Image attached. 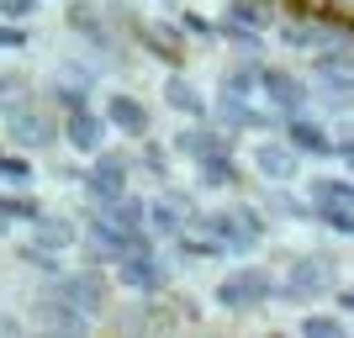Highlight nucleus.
Wrapping results in <instances>:
<instances>
[{
	"instance_id": "f257e3e1",
	"label": "nucleus",
	"mask_w": 354,
	"mask_h": 338,
	"mask_svg": "<svg viewBox=\"0 0 354 338\" xmlns=\"http://www.w3.org/2000/svg\"><path fill=\"white\" fill-rule=\"evenodd\" d=\"M333 285H339L333 259H328V254H301V259H291L286 280L275 285V301H312V296H333Z\"/></svg>"
},
{
	"instance_id": "f03ea898",
	"label": "nucleus",
	"mask_w": 354,
	"mask_h": 338,
	"mask_svg": "<svg viewBox=\"0 0 354 338\" xmlns=\"http://www.w3.org/2000/svg\"><path fill=\"white\" fill-rule=\"evenodd\" d=\"M196 227L201 233H212V238H222L233 254H243V249H254L259 238H265V217L254 212V206H227V212H196Z\"/></svg>"
},
{
	"instance_id": "7ed1b4c3",
	"label": "nucleus",
	"mask_w": 354,
	"mask_h": 338,
	"mask_svg": "<svg viewBox=\"0 0 354 338\" xmlns=\"http://www.w3.org/2000/svg\"><path fill=\"white\" fill-rule=\"evenodd\" d=\"M6 138L16 148H48V143L64 138V117H53L37 101H11L6 106Z\"/></svg>"
},
{
	"instance_id": "20e7f679",
	"label": "nucleus",
	"mask_w": 354,
	"mask_h": 338,
	"mask_svg": "<svg viewBox=\"0 0 354 338\" xmlns=\"http://www.w3.org/2000/svg\"><path fill=\"white\" fill-rule=\"evenodd\" d=\"M265 301H275V280H270V270H259V265L233 270V275L217 285V307L222 312H254V307H265Z\"/></svg>"
},
{
	"instance_id": "39448f33",
	"label": "nucleus",
	"mask_w": 354,
	"mask_h": 338,
	"mask_svg": "<svg viewBox=\"0 0 354 338\" xmlns=\"http://www.w3.org/2000/svg\"><path fill=\"white\" fill-rule=\"evenodd\" d=\"M106 133H111L106 111H90V106L64 111V143H69L74 153H101V148H106Z\"/></svg>"
},
{
	"instance_id": "423d86ee",
	"label": "nucleus",
	"mask_w": 354,
	"mask_h": 338,
	"mask_svg": "<svg viewBox=\"0 0 354 338\" xmlns=\"http://www.w3.org/2000/svg\"><path fill=\"white\" fill-rule=\"evenodd\" d=\"M259 95H265L275 111H307V101H312V85L307 79H296L291 69H270L265 64V79H259Z\"/></svg>"
},
{
	"instance_id": "0eeeda50",
	"label": "nucleus",
	"mask_w": 354,
	"mask_h": 338,
	"mask_svg": "<svg viewBox=\"0 0 354 338\" xmlns=\"http://www.w3.org/2000/svg\"><path fill=\"white\" fill-rule=\"evenodd\" d=\"M80 185H85L90 201H111V196H122V191H127V159H122V153H106V148H101Z\"/></svg>"
},
{
	"instance_id": "6e6552de",
	"label": "nucleus",
	"mask_w": 354,
	"mask_h": 338,
	"mask_svg": "<svg viewBox=\"0 0 354 338\" xmlns=\"http://www.w3.org/2000/svg\"><path fill=\"white\" fill-rule=\"evenodd\" d=\"M254 169H259L270 185H286V180H296V169H301V148L286 143V133L265 138V143L254 148Z\"/></svg>"
},
{
	"instance_id": "1a4fd4ad",
	"label": "nucleus",
	"mask_w": 354,
	"mask_h": 338,
	"mask_svg": "<svg viewBox=\"0 0 354 338\" xmlns=\"http://www.w3.org/2000/svg\"><path fill=\"white\" fill-rule=\"evenodd\" d=\"M53 291H59L64 301H74L80 312H90V317H101V312H106V275H95V270L59 275V280H53Z\"/></svg>"
},
{
	"instance_id": "9d476101",
	"label": "nucleus",
	"mask_w": 354,
	"mask_h": 338,
	"mask_svg": "<svg viewBox=\"0 0 354 338\" xmlns=\"http://www.w3.org/2000/svg\"><path fill=\"white\" fill-rule=\"evenodd\" d=\"M117 280H122V291L153 296V291H164L169 270L159 265V254H127V259H117Z\"/></svg>"
},
{
	"instance_id": "9b49d317",
	"label": "nucleus",
	"mask_w": 354,
	"mask_h": 338,
	"mask_svg": "<svg viewBox=\"0 0 354 338\" xmlns=\"http://www.w3.org/2000/svg\"><path fill=\"white\" fill-rule=\"evenodd\" d=\"M217 127H227V133H270V127H275V117H270V111H259V106H249V95H227V90H222V101H217Z\"/></svg>"
},
{
	"instance_id": "f8f14e48",
	"label": "nucleus",
	"mask_w": 354,
	"mask_h": 338,
	"mask_svg": "<svg viewBox=\"0 0 354 338\" xmlns=\"http://www.w3.org/2000/svg\"><path fill=\"white\" fill-rule=\"evenodd\" d=\"M281 133L291 148H301V153H312V159H323V153H333V138H328V127L317 117H307V111H286Z\"/></svg>"
},
{
	"instance_id": "ddd939ff",
	"label": "nucleus",
	"mask_w": 354,
	"mask_h": 338,
	"mask_svg": "<svg viewBox=\"0 0 354 338\" xmlns=\"http://www.w3.org/2000/svg\"><path fill=\"white\" fill-rule=\"evenodd\" d=\"M37 323L53 328V333H90V312H80L74 301H64L59 291H48L37 301Z\"/></svg>"
},
{
	"instance_id": "4468645a",
	"label": "nucleus",
	"mask_w": 354,
	"mask_h": 338,
	"mask_svg": "<svg viewBox=\"0 0 354 338\" xmlns=\"http://www.w3.org/2000/svg\"><path fill=\"white\" fill-rule=\"evenodd\" d=\"M196 180H201V191H233L238 180H243V169H238V159H233V148L201 153V159H196Z\"/></svg>"
},
{
	"instance_id": "2eb2a0df",
	"label": "nucleus",
	"mask_w": 354,
	"mask_h": 338,
	"mask_svg": "<svg viewBox=\"0 0 354 338\" xmlns=\"http://www.w3.org/2000/svg\"><path fill=\"white\" fill-rule=\"evenodd\" d=\"M106 122H111L122 138H138V143L148 138V106L138 101V95H122L117 90V95L106 101Z\"/></svg>"
},
{
	"instance_id": "dca6fc26",
	"label": "nucleus",
	"mask_w": 354,
	"mask_h": 338,
	"mask_svg": "<svg viewBox=\"0 0 354 338\" xmlns=\"http://www.w3.org/2000/svg\"><path fill=\"white\" fill-rule=\"evenodd\" d=\"M164 106H169V111H180V117H207V95H201L191 79H180V74H169V79H164Z\"/></svg>"
},
{
	"instance_id": "f3484780",
	"label": "nucleus",
	"mask_w": 354,
	"mask_h": 338,
	"mask_svg": "<svg viewBox=\"0 0 354 338\" xmlns=\"http://www.w3.org/2000/svg\"><path fill=\"white\" fill-rule=\"evenodd\" d=\"M95 212L111 217V222H122V227H148V201H143V196H133V191L111 196V201H95Z\"/></svg>"
},
{
	"instance_id": "a211bd4d",
	"label": "nucleus",
	"mask_w": 354,
	"mask_h": 338,
	"mask_svg": "<svg viewBox=\"0 0 354 338\" xmlns=\"http://www.w3.org/2000/svg\"><path fill=\"white\" fill-rule=\"evenodd\" d=\"M175 148H180V153H191V159L217 153V148H227V127H180V133H175Z\"/></svg>"
},
{
	"instance_id": "6ab92c4d",
	"label": "nucleus",
	"mask_w": 354,
	"mask_h": 338,
	"mask_svg": "<svg viewBox=\"0 0 354 338\" xmlns=\"http://www.w3.org/2000/svg\"><path fill=\"white\" fill-rule=\"evenodd\" d=\"M69 27H74V32H85V43H90V48H111V32H106V21L90 11L85 0H74V6H69Z\"/></svg>"
},
{
	"instance_id": "aec40b11",
	"label": "nucleus",
	"mask_w": 354,
	"mask_h": 338,
	"mask_svg": "<svg viewBox=\"0 0 354 338\" xmlns=\"http://www.w3.org/2000/svg\"><path fill=\"white\" fill-rule=\"evenodd\" d=\"M175 249L185 254V259H222V254H233L222 238L201 233V227H196V233H175Z\"/></svg>"
},
{
	"instance_id": "412c9836",
	"label": "nucleus",
	"mask_w": 354,
	"mask_h": 338,
	"mask_svg": "<svg viewBox=\"0 0 354 338\" xmlns=\"http://www.w3.org/2000/svg\"><path fill=\"white\" fill-rule=\"evenodd\" d=\"M148 227H153V233H164V238L185 233V206H175L169 196H159V201H148Z\"/></svg>"
},
{
	"instance_id": "4be33fe9",
	"label": "nucleus",
	"mask_w": 354,
	"mask_h": 338,
	"mask_svg": "<svg viewBox=\"0 0 354 338\" xmlns=\"http://www.w3.org/2000/svg\"><path fill=\"white\" fill-rule=\"evenodd\" d=\"M222 16H233V21H243V27L265 32L270 21H275V0H227V11H222Z\"/></svg>"
},
{
	"instance_id": "5701e85b",
	"label": "nucleus",
	"mask_w": 354,
	"mask_h": 338,
	"mask_svg": "<svg viewBox=\"0 0 354 338\" xmlns=\"http://www.w3.org/2000/svg\"><path fill=\"white\" fill-rule=\"evenodd\" d=\"M32 243L48 249V254H59V249H69V243H74V227H69V222H59V217H37V222H32Z\"/></svg>"
},
{
	"instance_id": "b1692460",
	"label": "nucleus",
	"mask_w": 354,
	"mask_h": 338,
	"mask_svg": "<svg viewBox=\"0 0 354 338\" xmlns=\"http://www.w3.org/2000/svg\"><path fill=\"white\" fill-rule=\"evenodd\" d=\"M312 201H328V206H354V180H339V175H317L307 185Z\"/></svg>"
},
{
	"instance_id": "393cba45",
	"label": "nucleus",
	"mask_w": 354,
	"mask_h": 338,
	"mask_svg": "<svg viewBox=\"0 0 354 338\" xmlns=\"http://www.w3.org/2000/svg\"><path fill=\"white\" fill-rule=\"evenodd\" d=\"M328 106H354V69H323V85H317Z\"/></svg>"
},
{
	"instance_id": "a878e982",
	"label": "nucleus",
	"mask_w": 354,
	"mask_h": 338,
	"mask_svg": "<svg viewBox=\"0 0 354 338\" xmlns=\"http://www.w3.org/2000/svg\"><path fill=\"white\" fill-rule=\"evenodd\" d=\"M259 79H265V64L249 53V64H233V69H227L222 90H227V95H254V90H259Z\"/></svg>"
},
{
	"instance_id": "bb28decb",
	"label": "nucleus",
	"mask_w": 354,
	"mask_h": 338,
	"mask_svg": "<svg viewBox=\"0 0 354 338\" xmlns=\"http://www.w3.org/2000/svg\"><path fill=\"white\" fill-rule=\"evenodd\" d=\"M138 27H143V21H138ZM180 32H185V27H180ZM180 32H175V27H143V43L153 48L159 59L180 64V59H185V43H180Z\"/></svg>"
},
{
	"instance_id": "cd10ccee",
	"label": "nucleus",
	"mask_w": 354,
	"mask_h": 338,
	"mask_svg": "<svg viewBox=\"0 0 354 338\" xmlns=\"http://www.w3.org/2000/svg\"><path fill=\"white\" fill-rule=\"evenodd\" d=\"M317 212H312V222H323L328 233L339 238H354V206H328V201H312Z\"/></svg>"
},
{
	"instance_id": "c85d7f7f",
	"label": "nucleus",
	"mask_w": 354,
	"mask_h": 338,
	"mask_svg": "<svg viewBox=\"0 0 354 338\" xmlns=\"http://www.w3.org/2000/svg\"><path fill=\"white\" fill-rule=\"evenodd\" d=\"M270 206H275L281 217H291V222H312V212H317V206H312V196L301 201V196L286 191V185H275V191H270Z\"/></svg>"
},
{
	"instance_id": "c756f323",
	"label": "nucleus",
	"mask_w": 354,
	"mask_h": 338,
	"mask_svg": "<svg viewBox=\"0 0 354 338\" xmlns=\"http://www.w3.org/2000/svg\"><path fill=\"white\" fill-rule=\"evenodd\" d=\"M0 212H6L11 222H37V217H43V206L32 201V196L21 191V185H11V191L0 196Z\"/></svg>"
},
{
	"instance_id": "7c9ffc66",
	"label": "nucleus",
	"mask_w": 354,
	"mask_h": 338,
	"mask_svg": "<svg viewBox=\"0 0 354 338\" xmlns=\"http://www.w3.org/2000/svg\"><path fill=\"white\" fill-rule=\"evenodd\" d=\"M301 333L307 338H339L344 333V312H307V317H301Z\"/></svg>"
},
{
	"instance_id": "2f4dec72",
	"label": "nucleus",
	"mask_w": 354,
	"mask_h": 338,
	"mask_svg": "<svg viewBox=\"0 0 354 338\" xmlns=\"http://www.w3.org/2000/svg\"><path fill=\"white\" fill-rule=\"evenodd\" d=\"M0 180L27 191V185H32V164H27V153H0Z\"/></svg>"
},
{
	"instance_id": "473e14b6",
	"label": "nucleus",
	"mask_w": 354,
	"mask_h": 338,
	"mask_svg": "<svg viewBox=\"0 0 354 338\" xmlns=\"http://www.w3.org/2000/svg\"><path fill=\"white\" fill-rule=\"evenodd\" d=\"M143 169L153 180H169V148H159L153 138H143Z\"/></svg>"
},
{
	"instance_id": "72a5a7b5",
	"label": "nucleus",
	"mask_w": 354,
	"mask_h": 338,
	"mask_svg": "<svg viewBox=\"0 0 354 338\" xmlns=\"http://www.w3.org/2000/svg\"><path fill=\"white\" fill-rule=\"evenodd\" d=\"M180 27L191 32V37H207V43H212V37H222V27L212 21V16H201V11H185V16H180Z\"/></svg>"
},
{
	"instance_id": "f704fd0d",
	"label": "nucleus",
	"mask_w": 354,
	"mask_h": 338,
	"mask_svg": "<svg viewBox=\"0 0 354 338\" xmlns=\"http://www.w3.org/2000/svg\"><path fill=\"white\" fill-rule=\"evenodd\" d=\"M21 265L43 270V275H59V259H53L48 249H37V243H27V249H21Z\"/></svg>"
},
{
	"instance_id": "c9c22d12",
	"label": "nucleus",
	"mask_w": 354,
	"mask_h": 338,
	"mask_svg": "<svg viewBox=\"0 0 354 338\" xmlns=\"http://www.w3.org/2000/svg\"><path fill=\"white\" fill-rule=\"evenodd\" d=\"M0 48H6V53L27 48V32H21V21H0Z\"/></svg>"
},
{
	"instance_id": "e433bc0d",
	"label": "nucleus",
	"mask_w": 354,
	"mask_h": 338,
	"mask_svg": "<svg viewBox=\"0 0 354 338\" xmlns=\"http://www.w3.org/2000/svg\"><path fill=\"white\" fill-rule=\"evenodd\" d=\"M323 16H333V21L354 27V0H323ZM349 37H354V32H349Z\"/></svg>"
},
{
	"instance_id": "4c0bfd02",
	"label": "nucleus",
	"mask_w": 354,
	"mask_h": 338,
	"mask_svg": "<svg viewBox=\"0 0 354 338\" xmlns=\"http://www.w3.org/2000/svg\"><path fill=\"white\" fill-rule=\"evenodd\" d=\"M32 11H37V0H0V16H6V21H27Z\"/></svg>"
},
{
	"instance_id": "58836bf2",
	"label": "nucleus",
	"mask_w": 354,
	"mask_h": 338,
	"mask_svg": "<svg viewBox=\"0 0 354 338\" xmlns=\"http://www.w3.org/2000/svg\"><path fill=\"white\" fill-rule=\"evenodd\" d=\"M16 90H21V79H16V74H0V106H11Z\"/></svg>"
},
{
	"instance_id": "ea45409f",
	"label": "nucleus",
	"mask_w": 354,
	"mask_h": 338,
	"mask_svg": "<svg viewBox=\"0 0 354 338\" xmlns=\"http://www.w3.org/2000/svg\"><path fill=\"white\" fill-rule=\"evenodd\" d=\"M333 307H339L344 317H354V291H339V285H333Z\"/></svg>"
},
{
	"instance_id": "a19ab883",
	"label": "nucleus",
	"mask_w": 354,
	"mask_h": 338,
	"mask_svg": "<svg viewBox=\"0 0 354 338\" xmlns=\"http://www.w3.org/2000/svg\"><path fill=\"white\" fill-rule=\"evenodd\" d=\"M333 153H339V159H344V164L354 169V138H349V143H333Z\"/></svg>"
},
{
	"instance_id": "79ce46f5",
	"label": "nucleus",
	"mask_w": 354,
	"mask_h": 338,
	"mask_svg": "<svg viewBox=\"0 0 354 338\" xmlns=\"http://www.w3.org/2000/svg\"><path fill=\"white\" fill-rule=\"evenodd\" d=\"M296 11H317L323 16V0H296Z\"/></svg>"
},
{
	"instance_id": "37998d69",
	"label": "nucleus",
	"mask_w": 354,
	"mask_h": 338,
	"mask_svg": "<svg viewBox=\"0 0 354 338\" xmlns=\"http://www.w3.org/2000/svg\"><path fill=\"white\" fill-rule=\"evenodd\" d=\"M275 6H286V11H296V0H275Z\"/></svg>"
},
{
	"instance_id": "c03bdc74",
	"label": "nucleus",
	"mask_w": 354,
	"mask_h": 338,
	"mask_svg": "<svg viewBox=\"0 0 354 338\" xmlns=\"http://www.w3.org/2000/svg\"><path fill=\"white\" fill-rule=\"evenodd\" d=\"M6 222H11V217H6V212H0V238H6Z\"/></svg>"
}]
</instances>
